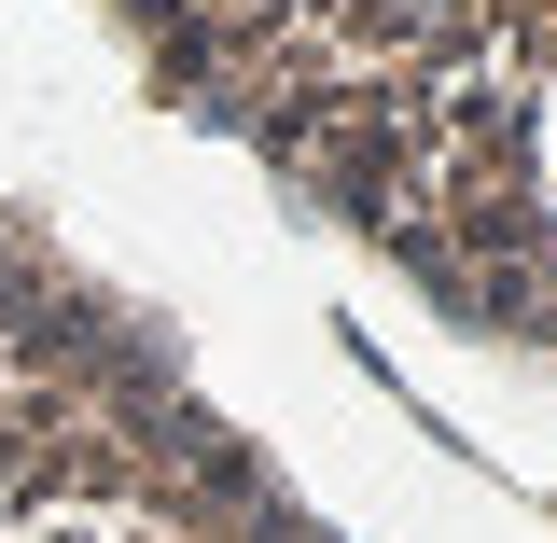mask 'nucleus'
Returning <instances> with one entry per match:
<instances>
[{
  "instance_id": "nucleus-2",
  "label": "nucleus",
  "mask_w": 557,
  "mask_h": 543,
  "mask_svg": "<svg viewBox=\"0 0 557 543\" xmlns=\"http://www.w3.org/2000/svg\"><path fill=\"white\" fill-rule=\"evenodd\" d=\"M0 543H348L168 321L0 196Z\"/></svg>"
},
{
  "instance_id": "nucleus-1",
  "label": "nucleus",
  "mask_w": 557,
  "mask_h": 543,
  "mask_svg": "<svg viewBox=\"0 0 557 543\" xmlns=\"http://www.w3.org/2000/svg\"><path fill=\"white\" fill-rule=\"evenodd\" d=\"M168 112L557 377V0H84Z\"/></svg>"
}]
</instances>
